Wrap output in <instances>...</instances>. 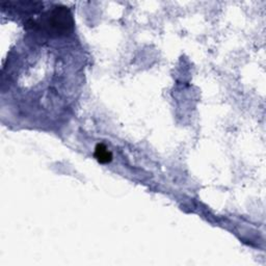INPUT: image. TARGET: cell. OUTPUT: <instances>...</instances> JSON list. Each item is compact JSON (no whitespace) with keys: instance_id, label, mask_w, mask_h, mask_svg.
<instances>
[{"instance_id":"obj_1","label":"cell","mask_w":266,"mask_h":266,"mask_svg":"<svg viewBox=\"0 0 266 266\" xmlns=\"http://www.w3.org/2000/svg\"><path fill=\"white\" fill-rule=\"evenodd\" d=\"M26 25L32 29L41 28L46 31L48 35L60 37L69 35L72 32L74 28V20L68 7L54 6L52 10L42 16L40 20H29Z\"/></svg>"},{"instance_id":"obj_2","label":"cell","mask_w":266,"mask_h":266,"mask_svg":"<svg viewBox=\"0 0 266 266\" xmlns=\"http://www.w3.org/2000/svg\"><path fill=\"white\" fill-rule=\"evenodd\" d=\"M3 5L11 6L16 10L22 12H38L41 7H43V4L41 2H32V1H17V2H5Z\"/></svg>"},{"instance_id":"obj_3","label":"cell","mask_w":266,"mask_h":266,"mask_svg":"<svg viewBox=\"0 0 266 266\" xmlns=\"http://www.w3.org/2000/svg\"><path fill=\"white\" fill-rule=\"evenodd\" d=\"M95 158L100 163H108L112 160V153L104 144H98L95 148Z\"/></svg>"}]
</instances>
